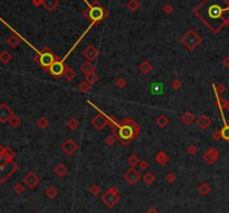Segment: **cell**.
Wrapping results in <instances>:
<instances>
[{
    "instance_id": "8992f818",
    "label": "cell",
    "mask_w": 229,
    "mask_h": 213,
    "mask_svg": "<svg viewBox=\"0 0 229 213\" xmlns=\"http://www.w3.org/2000/svg\"><path fill=\"white\" fill-rule=\"evenodd\" d=\"M148 213H158V212H156L155 210H151V211H149Z\"/></svg>"
},
{
    "instance_id": "277c9868",
    "label": "cell",
    "mask_w": 229,
    "mask_h": 213,
    "mask_svg": "<svg viewBox=\"0 0 229 213\" xmlns=\"http://www.w3.org/2000/svg\"><path fill=\"white\" fill-rule=\"evenodd\" d=\"M47 194H48V197H54L56 195V191L54 190L53 188H52V189H49V190H48Z\"/></svg>"
},
{
    "instance_id": "6da1fadb",
    "label": "cell",
    "mask_w": 229,
    "mask_h": 213,
    "mask_svg": "<svg viewBox=\"0 0 229 213\" xmlns=\"http://www.w3.org/2000/svg\"><path fill=\"white\" fill-rule=\"evenodd\" d=\"M103 201L109 205V206H113L115 203L117 202V197L115 195H112L111 193H106L103 197Z\"/></svg>"
},
{
    "instance_id": "7a4b0ae2",
    "label": "cell",
    "mask_w": 229,
    "mask_h": 213,
    "mask_svg": "<svg viewBox=\"0 0 229 213\" xmlns=\"http://www.w3.org/2000/svg\"><path fill=\"white\" fill-rule=\"evenodd\" d=\"M151 93L154 95H160L163 93V85L160 83H155L151 85Z\"/></svg>"
},
{
    "instance_id": "3957f363",
    "label": "cell",
    "mask_w": 229,
    "mask_h": 213,
    "mask_svg": "<svg viewBox=\"0 0 229 213\" xmlns=\"http://www.w3.org/2000/svg\"><path fill=\"white\" fill-rule=\"evenodd\" d=\"M91 16H92L94 19H100L101 17H102V10L98 8H94L91 11Z\"/></svg>"
},
{
    "instance_id": "5b68a950",
    "label": "cell",
    "mask_w": 229,
    "mask_h": 213,
    "mask_svg": "<svg viewBox=\"0 0 229 213\" xmlns=\"http://www.w3.org/2000/svg\"><path fill=\"white\" fill-rule=\"evenodd\" d=\"M153 180H154V176H153V175L149 174V175H146V176H145V181H146V182H148V183H151Z\"/></svg>"
}]
</instances>
